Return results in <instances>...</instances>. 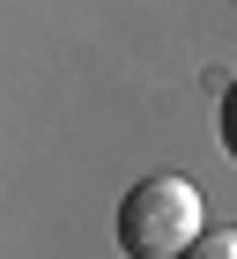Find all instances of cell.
Wrapping results in <instances>:
<instances>
[{"label":"cell","instance_id":"1","mask_svg":"<svg viewBox=\"0 0 237 259\" xmlns=\"http://www.w3.org/2000/svg\"><path fill=\"white\" fill-rule=\"evenodd\" d=\"M200 237V193L185 178H141L118 200V252L126 259H185Z\"/></svg>","mask_w":237,"mask_h":259},{"label":"cell","instance_id":"2","mask_svg":"<svg viewBox=\"0 0 237 259\" xmlns=\"http://www.w3.org/2000/svg\"><path fill=\"white\" fill-rule=\"evenodd\" d=\"M185 259H237V230H200Z\"/></svg>","mask_w":237,"mask_h":259},{"label":"cell","instance_id":"3","mask_svg":"<svg viewBox=\"0 0 237 259\" xmlns=\"http://www.w3.org/2000/svg\"><path fill=\"white\" fill-rule=\"evenodd\" d=\"M222 148H230V163H237V81L222 89Z\"/></svg>","mask_w":237,"mask_h":259}]
</instances>
